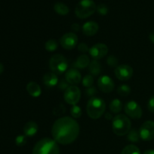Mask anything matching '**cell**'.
Returning a JSON list of instances; mask_svg holds the SVG:
<instances>
[{
	"label": "cell",
	"mask_w": 154,
	"mask_h": 154,
	"mask_svg": "<svg viewBox=\"0 0 154 154\" xmlns=\"http://www.w3.org/2000/svg\"><path fill=\"white\" fill-rule=\"evenodd\" d=\"M80 133V126L78 122L70 117H63L54 122L51 134L54 141L63 145L73 143Z\"/></svg>",
	"instance_id": "obj_1"
},
{
	"label": "cell",
	"mask_w": 154,
	"mask_h": 154,
	"mask_svg": "<svg viewBox=\"0 0 154 154\" xmlns=\"http://www.w3.org/2000/svg\"><path fill=\"white\" fill-rule=\"evenodd\" d=\"M106 109L105 102L102 98L94 96L89 99L87 105V115L93 120L100 118Z\"/></svg>",
	"instance_id": "obj_2"
},
{
	"label": "cell",
	"mask_w": 154,
	"mask_h": 154,
	"mask_svg": "<svg viewBox=\"0 0 154 154\" xmlns=\"http://www.w3.org/2000/svg\"><path fill=\"white\" fill-rule=\"evenodd\" d=\"M32 154H60L58 143L51 138H43L34 146Z\"/></svg>",
	"instance_id": "obj_3"
},
{
	"label": "cell",
	"mask_w": 154,
	"mask_h": 154,
	"mask_svg": "<svg viewBox=\"0 0 154 154\" xmlns=\"http://www.w3.org/2000/svg\"><path fill=\"white\" fill-rule=\"evenodd\" d=\"M132 127V123L127 116L117 114L112 120V129L115 135L124 136L129 133Z\"/></svg>",
	"instance_id": "obj_4"
},
{
	"label": "cell",
	"mask_w": 154,
	"mask_h": 154,
	"mask_svg": "<svg viewBox=\"0 0 154 154\" xmlns=\"http://www.w3.org/2000/svg\"><path fill=\"white\" fill-rule=\"evenodd\" d=\"M96 8L93 0H81L75 8V14L80 19H86L95 13Z\"/></svg>",
	"instance_id": "obj_5"
},
{
	"label": "cell",
	"mask_w": 154,
	"mask_h": 154,
	"mask_svg": "<svg viewBox=\"0 0 154 154\" xmlns=\"http://www.w3.org/2000/svg\"><path fill=\"white\" fill-rule=\"evenodd\" d=\"M49 66L51 72L56 75H62L68 69V62L66 57L61 54H54L49 62Z\"/></svg>",
	"instance_id": "obj_6"
},
{
	"label": "cell",
	"mask_w": 154,
	"mask_h": 154,
	"mask_svg": "<svg viewBox=\"0 0 154 154\" xmlns=\"http://www.w3.org/2000/svg\"><path fill=\"white\" fill-rule=\"evenodd\" d=\"M81 93L80 89L74 85L69 86L64 93V99L69 105H77L81 99Z\"/></svg>",
	"instance_id": "obj_7"
},
{
	"label": "cell",
	"mask_w": 154,
	"mask_h": 154,
	"mask_svg": "<svg viewBox=\"0 0 154 154\" xmlns=\"http://www.w3.org/2000/svg\"><path fill=\"white\" fill-rule=\"evenodd\" d=\"M124 111L126 115L134 120L140 119L142 117V109L141 106L134 100L126 102L124 106Z\"/></svg>",
	"instance_id": "obj_8"
},
{
	"label": "cell",
	"mask_w": 154,
	"mask_h": 154,
	"mask_svg": "<svg viewBox=\"0 0 154 154\" xmlns=\"http://www.w3.org/2000/svg\"><path fill=\"white\" fill-rule=\"evenodd\" d=\"M139 135L141 139L149 141L154 139V122L151 120L145 121L139 129Z\"/></svg>",
	"instance_id": "obj_9"
},
{
	"label": "cell",
	"mask_w": 154,
	"mask_h": 154,
	"mask_svg": "<svg viewBox=\"0 0 154 154\" xmlns=\"http://www.w3.org/2000/svg\"><path fill=\"white\" fill-rule=\"evenodd\" d=\"M114 74L117 79L120 81H128L133 75V69L129 65H120L115 68Z\"/></svg>",
	"instance_id": "obj_10"
},
{
	"label": "cell",
	"mask_w": 154,
	"mask_h": 154,
	"mask_svg": "<svg viewBox=\"0 0 154 154\" xmlns=\"http://www.w3.org/2000/svg\"><path fill=\"white\" fill-rule=\"evenodd\" d=\"M78 36L73 32H68L63 35L60 38V45L64 49L72 50L78 45Z\"/></svg>",
	"instance_id": "obj_11"
},
{
	"label": "cell",
	"mask_w": 154,
	"mask_h": 154,
	"mask_svg": "<svg viewBox=\"0 0 154 154\" xmlns=\"http://www.w3.org/2000/svg\"><path fill=\"white\" fill-rule=\"evenodd\" d=\"M108 48L106 45L102 43L96 44L92 46L89 50L90 56L93 58V60H100L103 58L108 54Z\"/></svg>",
	"instance_id": "obj_12"
},
{
	"label": "cell",
	"mask_w": 154,
	"mask_h": 154,
	"mask_svg": "<svg viewBox=\"0 0 154 154\" xmlns=\"http://www.w3.org/2000/svg\"><path fill=\"white\" fill-rule=\"evenodd\" d=\"M98 87L105 93H109L114 89V82L108 75H102L98 79Z\"/></svg>",
	"instance_id": "obj_13"
},
{
	"label": "cell",
	"mask_w": 154,
	"mask_h": 154,
	"mask_svg": "<svg viewBox=\"0 0 154 154\" xmlns=\"http://www.w3.org/2000/svg\"><path fill=\"white\" fill-rule=\"evenodd\" d=\"M65 79L69 84L75 86L81 81V75L78 72V69L73 68V69H69L66 72Z\"/></svg>",
	"instance_id": "obj_14"
},
{
	"label": "cell",
	"mask_w": 154,
	"mask_h": 154,
	"mask_svg": "<svg viewBox=\"0 0 154 154\" xmlns=\"http://www.w3.org/2000/svg\"><path fill=\"white\" fill-rule=\"evenodd\" d=\"M82 31L85 35L93 36L99 31V25L94 21H88L83 25Z\"/></svg>",
	"instance_id": "obj_15"
},
{
	"label": "cell",
	"mask_w": 154,
	"mask_h": 154,
	"mask_svg": "<svg viewBox=\"0 0 154 154\" xmlns=\"http://www.w3.org/2000/svg\"><path fill=\"white\" fill-rule=\"evenodd\" d=\"M43 83L48 88H52L58 84L59 78L54 72H48L43 76Z\"/></svg>",
	"instance_id": "obj_16"
},
{
	"label": "cell",
	"mask_w": 154,
	"mask_h": 154,
	"mask_svg": "<svg viewBox=\"0 0 154 154\" xmlns=\"http://www.w3.org/2000/svg\"><path fill=\"white\" fill-rule=\"evenodd\" d=\"M38 130V124L34 121H29L26 123L23 127L24 135L26 137H32L37 134Z\"/></svg>",
	"instance_id": "obj_17"
},
{
	"label": "cell",
	"mask_w": 154,
	"mask_h": 154,
	"mask_svg": "<svg viewBox=\"0 0 154 154\" xmlns=\"http://www.w3.org/2000/svg\"><path fill=\"white\" fill-rule=\"evenodd\" d=\"M90 58L86 54H82L77 58L76 61L74 62L73 67L75 69H85L90 65Z\"/></svg>",
	"instance_id": "obj_18"
},
{
	"label": "cell",
	"mask_w": 154,
	"mask_h": 154,
	"mask_svg": "<svg viewBox=\"0 0 154 154\" xmlns=\"http://www.w3.org/2000/svg\"><path fill=\"white\" fill-rule=\"evenodd\" d=\"M26 90L29 94L34 98H37L42 94V90L38 84L36 82H29L26 86Z\"/></svg>",
	"instance_id": "obj_19"
},
{
	"label": "cell",
	"mask_w": 154,
	"mask_h": 154,
	"mask_svg": "<svg viewBox=\"0 0 154 154\" xmlns=\"http://www.w3.org/2000/svg\"><path fill=\"white\" fill-rule=\"evenodd\" d=\"M89 71L93 76H97L101 72V65L98 60H93L89 65Z\"/></svg>",
	"instance_id": "obj_20"
},
{
	"label": "cell",
	"mask_w": 154,
	"mask_h": 154,
	"mask_svg": "<svg viewBox=\"0 0 154 154\" xmlns=\"http://www.w3.org/2000/svg\"><path fill=\"white\" fill-rule=\"evenodd\" d=\"M109 108L111 111L114 114H118L122 111L123 108V104L121 101L118 99H113L109 105Z\"/></svg>",
	"instance_id": "obj_21"
},
{
	"label": "cell",
	"mask_w": 154,
	"mask_h": 154,
	"mask_svg": "<svg viewBox=\"0 0 154 154\" xmlns=\"http://www.w3.org/2000/svg\"><path fill=\"white\" fill-rule=\"evenodd\" d=\"M54 9L56 11V13H57L60 15H67L69 12V8L66 5H65L64 3L62 2H57L54 6Z\"/></svg>",
	"instance_id": "obj_22"
},
{
	"label": "cell",
	"mask_w": 154,
	"mask_h": 154,
	"mask_svg": "<svg viewBox=\"0 0 154 154\" xmlns=\"http://www.w3.org/2000/svg\"><path fill=\"white\" fill-rule=\"evenodd\" d=\"M121 154H141V151L137 146L129 144L123 149Z\"/></svg>",
	"instance_id": "obj_23"
},
{
	"label": "cell",
	"mask_w": 154,
	"mask_h": 154,
	"mask_svg": "<svg viewBox=\"0 0 154 154\" xmlns=\"http://www.w3.org/2000/svg\"><path fill=\"white\" fill-rule=\"evenodd\" d=\"M127 135V138L130 142L137 143L141 139L139 132H138L135 129H131V130L129 131Z\"/></svg>",
	"instance_id": "obj_24"
},
{
	"label": "cell",
	"mask_w": 154,
	"mask_h": 154,
	"mask_svg": "<svg viewBox=\"0 0 154 154\" xmlns=\"http://www.w3.org/2000/svg\"><path fill=\"white\" fill-rule=\"evenodd\" d=\"M45 50L49 51V52L55 51L58 48V42L56 39H50V40L46 42L45 45Z\"/></svg>",
	"instance_id": "obj_25"
},
{
	"label": "cell",
	"mask_w": 154,
	"mask_h": 154,
	"mask_svg": "<svg viewBox=\"0 0 154 154\" xmlns=\"http://www.w3.org/2000/svg\"><path fill=\"white\" fill-rule=\"evenodd\" d=\"M131 93V88L128 85L126 84H123V85L120 86L117 88V93L120 95V96H127L130 94Z\"/></svg>",
	"instance_id": "obj_26"
},
{
	"label": "cell",
	"mask_w": 154,
	"mask_h": 154,
	"mask_svg": "<svg viewBox=\"0 0 154 154\" xmlns=\"http://www.w3.org/2000/svg\"><path fill=\"white\" fill-rule=\"evenodd\" d=\"M71 115L73 117L74 119H78L80 118L82 115V111H81V108H80L78 105H72V108L70 110Z\"/></svg>",
	"instance_id": "obj_27"
},
{
	"label": "cell",
	"mask_w": 154,
	"mask_h": 154,
	"mask_svg": "<svg viewBox=\"0 0 154 154\" xmlns=\"http://www.w3.org/2000/svg\"><path fill=\"white\" fill-rule=\"evenodd\" d=\"M93 83H94V79H93V75H86L82 80L83 86H84V87H87V88L93 87Z\"/></svg>",
	"instance_id": "obj_28"
},
{
	"label": "cell",
	"mask_w": 154,
	"mask_h": 154,
	"mask_svg": "<svg viewBox=\"0 0 154 154\" xmlns=\"http://www.w3.org/2000/svg\"><path fill=\"white\" fill-rule=\"evenodd\" d=\"M27 142V137L25 135H20L15 138V144L18 147H23Z\"/></svg>",
	"instance_id": "obj_29"
},
{
	"label": "cell",
	"mask_w": 154,
	"mask_h": 154,
	"mask_svg": "<svg viewBox=\"0 0 154 154\" xmlns=\"http://www.w3.org/2000/svg\"><path fill=\"white\" fill-rule=\"evenodd\" d=\"M106 62L108 66L111 68H116L118 66V60H117V57L113 55L108 57Z\"/></svg>",
	"instance_id": "obj_30"
},
{
	"label": "cell",
	"mask_w": 154,
	"mask_h": 154,
	"mask_svg": "<svg viewBox=\"0 0 154 154\" xmlns=\"http://www.w3.org/2000/svg\"><path fill=\"white\" fill-rule=\"evenodd\" d=\"M96 11L100 15H106L108 12V8L105 4H99L96 8Z\"/></svg>",
	"instance_id": "obj_31"
},
{
	"label": "cell",
	"mask_w": 154,
	"mask_h": 154,
	"mask_svg": "<svg viewBox=\"0 0 154 154\" xmlns=\"http://www.w3.org/2000/svg\"><path fill=\"white\" fill-rule=\"evenodd\" d=\"M69 83L66 81V79H61L60 81V82L58 83L57 86H58V88L61 90H65L66 91L68 88L69 87Z\"/></svg>",
	"instance_id": "obj_32"
},
{
	"label": "cell",
	"mask_w": 154,
	"mask_h": 154,
	"mask_svg": "<svg viewBox=\"0 0 154 154\" xmlns=\"http://www.w3.org/2000/svg\"><path fill=\"white\" fill-rule=\"evenodd\" d=\"M97 90H96V87H89L86 90V95H87L88 97H94L96 94H97Z\"/></svg>",
	"instance_id": "obj_33"
},
{
	"label": "cell",
	"mask_w": 154,
	"mask_h": 154,
	"mask_svg": "<svg viewBox=\"0 0 154 154\" xmlns=\"http://www.w3.org/2000/svg\"><path fill=\"white\" fill-rule=\"evenodd\" d=\"M65 111H66V109H65L64 106H63V105H60V106L58 107H56L55 108H54V114H55V115H62V114H64Z\"/></svg>",
	"instance_id": "obj_34"
},
{
	"label": "cell",
	"mask_w": 154,
	"mask_h": 154,
	"mask_svg": "<svg viewBox=\"0 0 154 154\" xmlns=\"http://www.w3.org/2000/svg\"><path fill=\"white\" fill-rule=\"evenodd\" d=\"M78 51H81L82 53H86L87 51H89L90 48H89L88 45L85 43H80L79 45H78Z\"/></svg>",
	"instance_id": "obj_35"
},
{
	"label": "cell",
	"mask_w": 154,
	"mask_h": 154,
	"mask_svg": "<svg viewBox=\"0 0 154 154\" xmlns=\"http://www.w3.org/2000/svg\"><path fill=\"white\" fill-rule=\"evenodd\" d=\"M147 108L149 111L154 113V96H152L149 99L148 103H147Z\"/></svg>",
	"instance_id": "obj_36"
},
{
	"label": "cell",
	"mask_w": 154,
	"mask_h": 154,
	"mask_svg": "<svg viewBox=\"0 0 154 154\" xmlns=\"http://www.w3.org/2000/svg\"><path fill=\"white\" fill-rule=\"evenodd\" d=\"M71 28H72V29L73 30V31L75 32H78L80 30V29H81V26H80L79 24L78 23H73L72 25V26H71Z\"/></svg>",
	"instance_id": "obj_37"
},
{
	"label": "cell",
	"mask_w": 154,
	"mask_h": 154,
	"mask_svg": "<svg viewBox=\"0 0 154 154\" xmlns=\"http://www.w3.org/2000/svg\"><path fill=\"white\" fill-rule=\"evenodd\" d=\"M149 38H150V40L154 44V31L150 33V35H149Z\"/></svg>",
	"instance_id": "obj_38"
},
{
	"label": "cell",
	"mask_w": 154,
	"mask_h": 154,
	"mask_svg": "<svg viewBox=\"0 0 154 154\" xmlns=\"http://www.w3.org/2000/svg\"><path fill=\"white\" fill-rule=\"evenodd\" d=\"M105 118L108 119V120H113V117L112 115H111V113H107V114H105Z\"/></svg>",
	"instance_id": "obj_39"
},
{
	"label": "cell",
	"mask_w": 154,
	"mask_h": 154,
	"mask_svg": "<svg viewBox=\"0 0 154 154\" xmlns=\"http://www.w3.org/2000/svg\"><path fill=\"white\" fill-rule=\"evenodd\" d=\"M143 154H154V150H147L144 152Z\"/></svg>",
	"instance_id": "obj_40"
},
{
	"label": "cell",
	"mask_w": 154,
	"mask_h": 154,
	"mask_svg": "<svg viewBox=\"0 0 154 154\" xmlns=\"http://www.w3.org/2000/svg\"><path fill=\"white\" fill-rule=\"evenodd\" d=\"M3 71H4V66H3V65L2 63H0V75L2 73Z\"/></svg>",
	"instance_id": "obj_41"
}]
</instances>
